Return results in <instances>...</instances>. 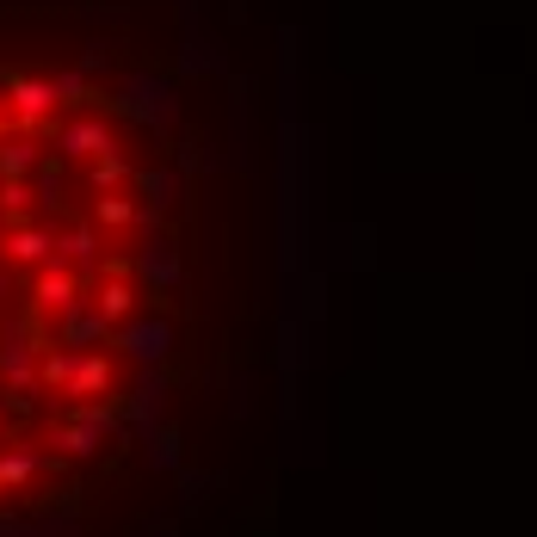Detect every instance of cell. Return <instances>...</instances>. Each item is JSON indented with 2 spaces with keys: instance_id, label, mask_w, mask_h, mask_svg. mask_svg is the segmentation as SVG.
<instances>
[{
  "instance_id": "6da1fadb",
  "label": "cell",
  "mask_w": 537,
  "mask_h": 537,
  "mask_svg": "<svg viewBox=\"0 0 537 537\" xmlns=\"http://www.w3.org/2000/svg\"><path fill=\"white\" fill-rule=\"evenodd\" d=\"M99 149H105L99 124H75V130H68V155H99Z\"/></svg>"
}]
</instances>
